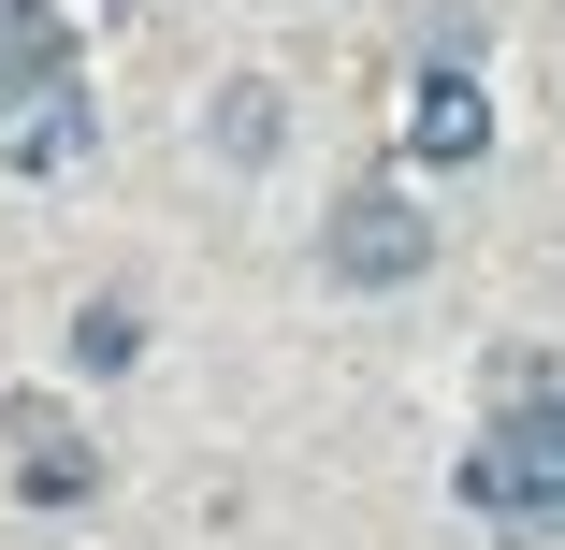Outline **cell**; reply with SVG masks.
Returning <instances> with one entry per match:
<instances>
[{"label":"cell","instance_id":"cell-1","mask_svg":"<svg viewBox=\"0 0 565 550\" xmlns=\"http://www.w3.org/2000/svg\"><path fill=\"white\" fill-rule=\"evenodd\" d=\"M465 507L493 536H565V391L536 406V363H508V420L465 450Z\"/></svg>","mask_w":565,"mask_h":550},{"label":"cell","instance_id":"cell-2","mask_svg":"<svg viewBox=\"0 0 565 550\" xmlns=\"http://www.w3.org/2000/svg\"><path fill=\"white\" fill-rule=\"evenodd\" d=\"M319 261L349 276V290H406V276H435V203H406V188H349L319 217Z\"/></svg>","mask_w":565,"mask_h":550},{"label":"cell","instance_id":"cell-3","mask_svg":"<svg viewBox=\"0 0 565 550\" xmlns=\"http://www.w3.org/2000/svg\"><path fill=\"white\" fill-rule=\"evenodd\" d=\"M87 145H102L87 87H44V101H15V117H0V160H15V174H73Z\"/></svg>","mask_w":565,"mask_h":550},{"label":"cell","instance_id":"cell-4","mask_svg":"<svg viewBox=\"0 0 565 550\" xmlns=\"http://www.w3.org/2000/svg\"><path fill=\"white\" fill-rule=\"evenodd\" d=\"M479 145H493V101H479L465 73H435V87L406 101V160H435V174H465Z\"/></svg>","mask_w":565,"mask_h":550},{"label":"cell","instance_id":"cell-5","mask_svg":"<svg viewBox=\"0 0 565 550\" xmlns=\"http://www.w3.org/2000/svg\"><path fill=\"white\" fill-rule=\"evenodd\" d=\"M44 87H73V30L44 15V0H0V117L44 101Z\"/></svg>","mask_w":565,"mask_h":550},{"label":"cell","instance_id":"cell-6","mask_svg":"<svg viewBox=\"0 0 565 550\" xmlns=\"http://www.w3.org/2000/svg\"><path fill=\"white\" fill-rule=\"evenodd\" d=\"M15 478H30V507H73L102 464H87V434H73L58 406H15Z\"/></svg>","mask_w":565,"mask_h":550},{"label":"cell","instance_id":"cell-7","mask_svg":"<svg viewBox=\"0 0 565 550\" xmlns=\"http://www.w3.org/2000/svg\"><path fill=\"white\" fill-rule=\"evenodd\" d=\"M276 145H290V101H276L262 73H247V87H217V160H276Z\"/></svg>","mask_w":565,"mask_h":550},{"label":"cell","instance_id":"cell-8","mask_svg":"<svg viewBox=\"0 0 565 550\" xmlns=\"http://www.w3.org/2000/svg\"><path fill=\"white\" fill-rule=\"evenodd\" d=\"M131 348H146V319H131V304H87V319H73V363H87V377H117Z\"/></svg>","mask_w":565,"mask_h":550}]
</instances>
